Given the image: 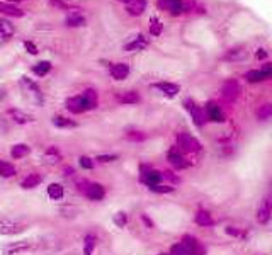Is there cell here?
Returning a JSON list of instances; mask_svg holds the SVG:
<instances>
[{"instance_id":"ab89813d","label":"cell","mask_w":272,"mask_h":255,"mask_svg":"<svg viewBox=\"0 0 272 255\" xmlns=\"http://www.w3.org/2000/svg\"><path fill=\"white\" fill-rule=\"evenodd\" d=\"M148 189H150L151 192H155V194H170V192H174V191H175V187L162 186V184H158V186H150Z\"/></svg>"},{"instance_id":"f546056e","label":"cell","mask_w":272,"mask_h":255,"mask_svg":"<svg viewBox=\"0 0 272 255\" xmlns=\"http://www.w3.org/2000/svg\"><path fill=\"white\" fill-rule=\"evenodd\" d=\"M51 68H53V65H51V62H48V60H46V62H38L34 66H32V73H34L36 77H46L49 72H51Z\"/></svg>"},{"instance_id":"e575fe53","label":"cell","mask_w":272,"mask_h":255,"mask_svg":"<svg viewBox=\"0 0 272 255\" xmlns=\"http://www.w3.org/2000/svg\"><path fill=\"white\" fill-rule=\"evenodd\" d=\"M181 243L184 245L185 248H187V250H189V255H191V252L194 250V248L199 245V241L196 240V238L192 237V235H184V237H182V241H181Z\"/></svg>"},{"instance_id":"d6a6232c","label":"cell","mask_w":272,"mask_h":255,"mask_svg":"<svg viewBox=\"0 0 272 255\" xmlns=\"http://www.w3.org/2000/svg\"><path fill=\"white\" fill-rule=\"evenodd\" d=\"M243 79H247L248 82L258 83V82H264V80H267V77H265V73L258 68V70H250V72H247L243 75Z\"/></svg>"},{"instance_id":"816d5d0a","label":"cell","mask_w":272,"mask_h":255,"mask_svg":"<svg viewBox=\"0 0 272 255\" xmlns=\"http://www.w3.org/2000/svg\"><path fill=\"white\" fill-rule=\"evenodd\" d=\"M141 221H143V223L147 224L148 228H153V226H155L153 221L150 220V216H148V214H141Z\"/></svg>"},{"instance_id":"b9f144b4","label":"cell","mask_w":272,"mask_h":255,"mask_svg":"<svg viewBox=\"0 0 272 255\" xmlns=\"http://www.w3.org/2000/svg\"><path fill=\"white\" fill-rule=\"evenodd\" d=\"M49 4L56 9H63V11H78V9H74V7H70L68 4H65L63 0H49Z\"/></svg>"},{"instance_id":"4dcf8cb0","label":"cell","mask_w":272,"mask_h":255,"mask_svg":"<svg viewBox=\"0 0 272 255\" xmlns=\"http://www.w3.org/2000/svg\"><path fill=\"white\" fill-rule=\"evenodd\" d=\"M196 223L201 224V226H211L214 221H213V218H211V214L208 213V211L199 209L197 213H196Z\"/></svg>"},{"instance_id":"52a82bcc","label":"cell","mask_w":272,"mask_h":255,"mask_svg":"<svg viewBox=\"0 0 272 255\" xmlns=\"http://www.w3.org/2000/svg\"><path fill=\"white\" fill-rule=\"evenodd\" d=\"M184 107L189 111V114L192 116V121H194L196 126H202V124L206 123V116H204V111L199 109V106L192 99H185L184 100Z\"/></svg>"},{"instance_id":"f35d334b","label":"cell","mask_w":272,"mask_h":255,"mask_svg":"<svg viewBox=\"0 0 272 255\" xmlns=\"http://www.w3.org/2000/svg\"><path fill=\"white\" fill-rule=\"evenodd\" d=\"M272 116V104H264L257 109V117L258 119H267Z\"/></svg>"},{"instance_id":"74e56055","label":"cell","mask_w":272,"mask_h":255,"mask_svg":"<svg viewBox=\"0 0 272 255\" xmlns=\"http://www.w3.org/2000/svg\"><path fill=\"white\" fill-rule=\"evenodd\" d=\"M114 224L118 228H124L126 224H128V213H124V211H119V213L114 214Z\"/></svg>"},{"instance_id":"277c9868","label":"cell","mask_w":272,"mask_h":255,"mask_svg":"<svg viewBox=\"0 0 272 255\" xmlns=\"http://www.w3.org/2000/svg\"><path fill=\"white\" fill-rule=\"evenodd\" d=\"M21 83H22V87L26 89V92L31 96V100L36 104V106H43V104H45V97H43V92H41V89H39V85L34 82V80L28 79V77H22Z\"/></svg>"},{"instance_id":"44dd1931","label":"cell","mask_w":272,"mask_h":255,"mask_svg":"<svg viewBox=\"0 0 272 255\" xmlns=\"http://www.w3.org/2000/svg\"><path fill=\"white\" fill-rule=\"evenodd\" d=\"M46 192H48V197L51 201H61L65 197V187L60 182H51L46 187Z\"/></svg>"},{"instance_id":"8d00e7d4","label":"cell","mask_w":272,"mask_h":255,"mask_svg":"<svg viewBox=\"0 0 272 255\" xmlns=\"http://www.w3.org/2000/svg\"><path fill=\"white\" fill-rule=\"evenodd\" d=\"M78 165H80L84 170H94L95 160L91 159V157H87V155H82V157H78Z\"/></svg>"},{"instance_id":"83f0119b","label":"cell","mask_w":272,"mask_h":255,"mask_svg":"<svg viewBox=\"0 0 272 255\" xmlns=\"http://www.w3.org/2000/svg\"><path fill=\"white\" fill-rule=\"evenodd\" d=\"M66 26L68 28H82V26H85V17L80 14V12H72V14H68V17H66Z\"/></svg>"},{"instance_id":"60d3db41","label":"cell","mask_w":272,"mask_h":255,"mask_svg":"<svg viewBox=\"0 0 272 255\" xmlns=\"http://www.w3.org/2000/svg\"><path fill=\"white\" fill-rule=\"evenodd\" d=\"M45 155L49 157V159H55V160L61 159V152H60V148H58V146H55V145H49L48 148H46Z\"/></svg>"},{"instance_id":"ba28073f","label":"cell","mask_w":272,"mask_h":255,"mask_svg":"<svg viewBox=\"0 0 272 255\" xmlns=\"http://www.w3.org/2000/svg\"><path fill=\"white\" fill-rule=\"evenodd\" d=\"M84 196L87 197V199L94 201V203H99V201H102L106 197V187L99 182H89Z\"/></svg>"},{"instance_id":"4316f807","label":"cell","mask_w":272,"mask_h":255,"mask_svg":"<svg viewBox=\"0 0 272 255\" xmlns=\"http://www.w3.org/2000/svg\"><path fill=\"white\" fill-rule=\"evenodd\" d=\"M119 102L121 104H126V106H133V104H138L141 100L140 94L135 92V90H128V92H122L121 96L118 97Z\"/></svg>"},{"instance_id":"7a4b0ae2","label":"cell","mask_w":272,"mask_h":255,"mask_svg":"<svg viewBox=\"0 0 272 255\" xmlns=\"http://www.w3.org/2000/svg\"><path fill=\"white\" fill-rule=\"evenodd\" d=\"M157 7L170 16H181L187 12L189 4L184 0H157Z\"/></svg>"},{"instance_id":"603a6c76","label":"cell","mask_w":272,"mask_h":255,"mask_svg":"<svg viewBox=\"0 0 272 255\" xmlns=\"http://www.w3.org/2000/svg\"><path fill=\"white\" fill-rule=\"evenodd\" d=\"M147 9V0H131L126 4V12L129 16H141Z\"/></svg>"},{"instance_id":"5bb4252c","label":"cell","mask_w":272,"mask_h":255,"mask_svg":"<svg viewBox=\"0 0 272 255\" xmlns=\"http://www.w3.org/2000/svg\"><path fill=\"white\" fill-rule=\"evenodd\" d=\"M109 73L114 80H124L129 75V65L128 63H112L109 66Z\"/></svg>"},{"instance_id":"11a10c76","label":"cell","mask_w":272,"mask_h":255,"mask_svg":"<svg viewBox=\"0 0 272 255\" xmlns=\"http://www.w3.org/2000/svg\"><path fill=\"white\" fill-rule=\"evenodd\" d=\"M5 2H9V4H17V2H24V0H5Z\"/></svg>"},{"instance_id":"d590c367","label":"cell","mask_w":272,"mask_h":255,"mask_svg":"<svg viewBox=\"0 0 272 255\" xmlns=\"http://www.w3.org/2000/svg\"><path fill=\"white\" fill-rule=\"evenodd\" d=\"M162 31H164V24H162V21H158L157 17H151L150 19V34L160 36Z\"/></svg>"},{"instance_id":"ee69618b","label":"cell","mask_w":272,"mask_h":255,"mask_svg":"<svg viewBox=\"0 0 272 255\" xmlns=\"http://www.w3.org/2000/svg\"><path fill=\"white\" fill-rule=\"evenodd\" d=\"M170 255H189V250L182 243H177L170 248Z\"/></svg>"},{"instance_id":"f5cc1de1","label":"cell","mask_w":272,"mask_h":255,"mask_svg":"<svg viewBox=\"0 0 272 255\" xmlns=\"http://www.w3.org/2000/svg\"><path fill=\"white\" fill-rule=\"evenodd\" d=\"M75 174V169L74 167H70V165H66L65 169H63V175H66V177H70V175H74Z\"/></svg>"},{"instance_id":"d4e9b609","label":"cell","mask_w":272,"mask_h":255,"mask_svg":"<svg viewBox=\"0 0 272 255\" xmlns=\"http://www.w3.org/2000/svg\"><path fill=\"white\" fill-rule=\"evenodd\" d=\"M15 175H17V169H15L14 163L5 162V160L0 159V177L2 179H12Z\"/></svg>"},{"instance_id":"30bf717a","label":"cell","mask_w":272,"mask_h":255,"mask_svg":"<svg viewBox=\"0 0 272 255\" xmlns=\"http://www.w3.org/2000/svg\"><path fill=\"white\" fill-rule=\"evenodd\" d=\"M66 109L70 111L72 114H84L87 112V107H85V100L82 97V94L74 97H68L66 99Z\"/></svg>"},{"instance_id":"8992f818","label":"cell","mask_w":272,"mask_h":255,"mask_svg":"<svg viewBox=\"0 0 272 255\" xmlns=\"http://www.w3.org/2000/svg\"><path fill=\"white\" fill-rule=\"evenodd\" d=\"M34 243L31 240H19V241H11V243L4 245V255H21L26 252L32 250Z\"/></svg>"},{"instance_id":"8fae6325","label":"cell","mask_w":272,"mask_h":255,"mask_svg":"<svg viewBox=\"0 0 272 255\" xmlns=\"http://www.w3.org/2000/svg\"><path fill=\"white\" fill-rule=\"evenodd\" d=\"M7 116L11 117L15 124H21V126H24V124H29V123L34 121V117H32L31 114L24 112V111H21V109H15V107H12V109L7 111Z\"/></svg>"},{"instance_id":"9f6ffc18","label":"cell","mask_w":272,"mask_h":255,"mask_svg":"<svg viewBox=\"0 0 272 255\" xmlns=\"http://www.w3.org/2000/svg\"><path fill=\"white\" fill-rule=\"evenodd\" d=\"M119 2H122V4H128V2H131V0H119Z\"/></svg>"},{"instance_id":"5b68a950","label":"cell","mask_w":272,"mask_h":255,"mask_svg":"<svg viewBox=\"0 0 272 255\" xmlns=\"http://www.w3.org/2000/svg\"><path fill=\"white\" fill-rule=\"evenodd\" d=\"M140 170H141V182L147 184L148 187L158 186L164 180V172H160V170H155L148 165H141Z\"/></svg>"},{"instance_id":"bcb514c9","label":"cell","mask_w":272,"mask_h":255,"mask_svg":"<svg viewBox=\"0 0 272 255\" xmlns=\"http://www.w3.org/2000/svg\"><path fill=\"white\" fill-rule=\"evenodd\" d=\"M225 231H227L228 235H231V237H242V230H240V228L228 226V228H225Z\"/></svg>"},{"instance_id":"ffe728a7","label":"cell","mask_w":272,"mask_h":255,"mask_svg":"<svg viewBox=\"0 0 272 255\" xmlns=\"http://www.w3.org/2000/svg\"><path fill=\"white\" fill-rule=\"evenodd\" d=\"M28 155H31V146L26 145V143H15L11 148V157L12 160H22Z\"/></svg>"},{"instance_id":"ac0fdd59","label":"cell","mask_w":272,"mask_h":255,"mask_svg":"<svg viewBox=\"0 0 272 255\" xmlns=\"http://www.w3.org/2000/svg\"><path fill=\"white\" fill-rule=\"evenodd\" d=\"M272 216V203L269 199H264L257 211V221L260 224H265Z\"/></svg>"},{"instance_id":"e0dca14e","label":"cell","mask_w":272,"mask_h":255,"mask_svg":"<svg viewBox=\"0 0 272 255\" xmlns=\"http://www.w3.org/2000/svg\"><path fill=\"white\" fill-rule=\"evenodd\" d=\"M148 46V39L143 34H138L124 45V51H141Z\"/></svg>"},{"instance_id":"7bdbcfd3","label":"cell","mask_w":272,"mask_h":255,"mask_svg":"<svg viewBox=\"0 0 272 255\" xmlns=\"http://www.w3.org/2000/svg\"><path fill=\"white\" fill-rule=\"evenodd\" d=\"M94 160L97 163H112L118 160V155H97Z\"/></svg>"},{"instance_id":"1f68e13d","label":"cell","mask_w":272,"mask_h":255,"mask_svg":"<svg viewBox=\"0 0 272 255\" xmlns=\"http://www.w3.org/2000/svg\"><path fill=\"white\" fill-rule=\"evenodd\" d=\"M245 56H247V51H245L243 46H235V48H231L230 51H227L225 58L235 62V60H242V58H245Z\"/></svg>"},{"instance_id":"c3c4849f","label":"cell","mask_w":272,"mask_h":255,"mask_svg":"<svg viewBox=\"0 0 272 255\" xmlns=\"http://www.w3.org/2000/svg\"><path fill=\"white\" fill-rule=\"evenodd\" d=\"M191 255H206V248H204L201 243H199L197 247H196L194 250L191 252Z\"/></svg>"},{"instance_id":"9a60e30c","label":"cell","mask_w":272,"mask_h":255,"mask_svg":"<svg viewBox=\"0 0 272 255\" xmlns=\"http://www.w3.org/2000/svg\"><path fill=\"white\" fill-rule=\"evenodd\" d=\"M41 184H43V175H39L38 172L28 174V175H26L24 179L21 180V187H22L24 191L36 189V187H39Z\"/></svg>"},{"instance_id":"4fadbf2b","label":"cell","mask_w":272,"mask_h":255,"mask_svg":"<svg viewBox=\"0 0 272 255\" xmlns=\"http://www.w3.org/2000/svg\"><path fill=\"white\" fill-rule=\"evenodd\" d=\"M167 160H168V162H170V165L174 167V169H177V170H182V169H185V167L189 165V163L185 162L184 157H182V153L179 152L177 148L168 150V153H167Z\"/></svg>"},{"instance_id":"681fc988","label":"cell","mask_w":272,"mask_h":255,"mask_svg":"<svg viewBox=\"0 0 272 255\" xmlns=\"http://www.w3.org/2000/svg\"><path fill=\"white\" fill-rule=\"evenodd\" d=\"M164 177H167L168 180H172L174 184H177L179 182V177L175 175V174H172L170 170H167V172H164Z\"/></svg>"},{"instance_id":"db71d44e","label":"cell","mask_w":272,"mask_h":255,"mask_svg":"<svg viewBox=\"0 0 272 255\" xmlns=\"http://www.w3.org/2000/svg\"><path fill=\"white\" fill-rule=\"evenodd\" d=\"M5 96H7V94H5V90H4V89H0V102H2V100L5 99Z\"/></svg>"},{"instance_id":"9c48e42d","label":"cell","mask_w":272,"mask_h":255,"mask_svg":"<svg viewBox=\"0 0 272 255\" xmlns=\"http://www.w3.org/2000/svg\"><path fill=\"white\" fill-rule=\"evenodd\" d=\"M204 116L208 121H213V123H225V114L216 102H208L204 106Z\"/></svg>"},{"instance_id":"484cf974","label":"cell","mask_w":272,"mask_h":255,"mask_svg":"<svg viewBox=\"0 0 272 255\" xmlns=\"http://www.w3.org/2000/svg\"><path fill=\"white\" fill-rule=\"evenodd\" d=\"M97 247V235L87 233L84 237V255H92Z\"/></svg>"},{"instance_id":"7c38bea8","label":"cell","mask_w":272,"mask_h":255,"mask_svg":"<svg viewBox=\"0 0 272 255\" xmlns=\"http://www.w3.org/2000/svg\"><path fill=\"white\" fill-rule=\"evenodd\" d=\"M240 96V85H238L237 80H228L223 85V97L228 102H233L237 100V97Z\"/></svg>"},{"instance_id":"6f0895ef","label":"cell","mask_w":272,"mask_h":255,"mask_svg":"<svg viewBox=\"0 0 272 255\" xmlns=\"http://www.w3.org/2000/svg\"><path fill=\"white\" fill-rule=\"evenodd\" d=\"M158 255H170V254H158Z\"/></svg>"},{"instance_id":"f6af8a7d","label":"cell","mask_w":272,"mask_h":255,"mask_svg":"<svg viewBox=\"0 0 272 255\" xmlns=\"http://www.w3.org/2000/svg\"><path fill=\"white\" fill-rule=\"evenodd\" d=\"M24 48H26V51H28L29 55H38V53H39L38 46H36L32 41H24Z\"/></svg>"},{"instance_id":"cb8c5ba5","label":"cell","mask_w":272,"mask_h":255,"mask_svg":"<svg viewBox=\"0 0 272 255\" xmlns=\"http://www.w3.org/2000/svg\"><path fill=\"white\" fill-rule=\"evenodd\" d=\"M82 97H84V100H85V107H87V111H92V109H95L97 107V104H99V96H97V92H95L94 89H85L84 92H82Z\"/></svg>"},{"instance_id":"2e32d148","label":"cell","mask_w":272,"mask_h":255,"mask_svg":"<svg viewBox=\"0 0 272 255\" xmlns=\"http://www.w3.org/2000/svg\"><path fill=\"white\" fill-rule=\"evenodd\" d=\"M153 87L157 90H160L165 97H170V99L181 92V87H179L177 83H172V82H157V83H153Z\"/></svg>"},{"instance_id":"3957f363","label":"cell","mask_w":272,"mask_h":255,"mask_svg":"<svg viewBox=\"0 0 272 255\" xmlns=\"http://www.w3.org/2000/svg\"><path fill=\"white\" fill-rule=\"evenodd\" d=\"M177 145L181 146V150H184V152H187V153H197L202 150L201 143H199L194 136L189 135V133H179Z\"/></svg>"},{"instance_id":"7402d4cb","label":"cell","mask_w":272,"mask_h":255,"mask_svg":"<svg viewBox=\"0 0 272 255\" xmlns=\"http://www.w3.org/2000/svg\"><path fill=\"white\" fill-rule=\"evenodd\" d=\"M0 14L9 16V17H22V16H24V11L19 9L17 5L9 4V2H2V0H0Z\"/></svg>"},{"instance_id":"f1b7e54d","label":"cell","mask_w":272,"mask_h":255,"mask_svg":"<svg viewBox=\"0 0 272 255\" xmlns=\"http://www.w3.org/2000/svg\"><path fill=\"white\" fill-rule=\"evenodd\" d=\"M14 32H15V29L11 21H7V19H0V38L9 39L14 36Z\"/></svg>"},{"instance_id":"d6986e66","label":"cell","mask_w":272,"mask_h":255,"mask_svg":"<svg viewBox=\"0 0 272 255\" xmlns=\"http://www.w3.org/2000/svg\"><path fill=\"white\" fill-rule=\"evenodd\" d=\"M51 123L53 126L60 128V129H72V128H77V121H74L72 117H66V116H60V114H56V116L51 117Z\"/></svg>"},{"instance_id":"f907efd6","label":"cell","mask_w":272,"mask_h":255,"mask_svg":"<svg viewBox=\"0 0 272 255\" xmlns=\"http://www.w3.org/2000/svg\"><path fill=\"white\" fill-rule=\"evenodd\" d=\"M267 55H269V51H267V49H264V48L257 49V53H255V56H257L258 60H265V58H267Z\"/></svg>"},{"instance_id":"6da1fadb","label":"cell","mask_w":272,"mask_h":255,"mask_svg":"<svg viewBox=\"0 0 272 255\" xmlns=\"http://www.w3.org/2000/svg\"><path fill=\"white\" fill-rule=\"evenodd\" d=\"M26 230V224L14 220L11 216H0V235L4 237H14Z\"/></svg>"},{"instance_id":"836d02e7","label":"cell","mask_w":272,"mask_h":255,"mask_svg":"<svg viewBox=\"0 0 272 255\" xmlns=\"http://www.w3.org/2000/svg\"><path fill=\"white\" fill-rule=\"evenodd\" d=\"M126 138H128L129 142L140 143L147 140V135H145L143 131H140V129H129V131H126Z\"/></svg>"},{"instance_id":"7dc6e473","label":"cell","mask_w":272,"mask_h":255,"mask_svg":"<svg viewBox=\"0 0 272 255\" xmlns=\"http://www.w3.org/2000/svg\"><path fill=\"white\" fill-rule=\"evenodd\" d=\"M260 70L265 73V77H267V79H272V63H265V65H262Z\"/></svg>"}]
</instances>
